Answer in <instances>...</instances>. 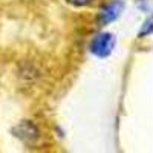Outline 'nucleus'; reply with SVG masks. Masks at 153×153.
<instances>
[{
	"mask_svg": "<svg viewBox=\"0 0 153 153\" xmlns=\"http://www.w3.org/2000/svg\"><path fill=\"white\" fill-rule=\"evenodd\" d=\"M112 48H113L112 34H98L91 43V51L98 57H107L112 52Z\"/></svg>",
	"mask_w": 153,
	"mask_h": 153,
	"instance_id": "obj_1",
	"label": "nucleus"
},
{
	"mask_svg": "<svg viewBox=\"0 0 153 153\" xmlns=\"http://www.w3.org/2000/svg\"><path fill=\"white\" fill-rule=\"evenodd\" d=\"M123 8H124V5H123L121 2H118V0H117V2L109 3L107 6H104L103 11H101V14H100V22L103 23V25L113 22L115 19L120 16V12H121Z\"/></svg>",
	"mask_w": 153,
	"mask_h": 153,
	"instance_id": "obj_2",
	"label": "nucleus"
},
{
	"mask_svg": "<svg viewBox=\"0 0 153 153\" xmlns=\"http://www.w3.org/2000/svg\"><path fill=\"white\" fill-rule=\"evenodd\" d=\"M68 2H69L71 5H74V6H84V5H87V3H91L92 0H68Z\"/></svg>",
	"mask_w": 153,
	"mask_h": 153,
	"instance_id": "obj_3",
	"label": "nucleus"
}]
</instances>
